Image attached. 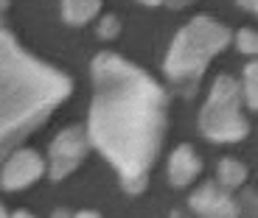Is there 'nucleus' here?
<instances>
[{"label": "nucleus", "mask_w": 258, "mask_h": 218, "mask_svg": "<svg viewBox=\"0 0 258 218\" xmlns=\"http://www.w3.org/2000/svg\"><path fill=\"white\" fill-rule=\"evenodd\" d=\"M93 90L87 140L112 162L123 190L138 196L163 146L168 95L146 70L118 53L93 59Z\"/></svg>", "instance_id": "f257e3e1"}, {"label": "nucleus", "mask_w": 258, "mask_h": 218, "mask_svg": "<svg viewBox=\"0 0 258 218\" xmlns=\"http://www.w3.org/2000/svg\"><path fill=\"white\" fill-rule=\"evenodd\" d=\"M73 81L0 26V160L71 95Z\"/></svg>", "instance_id": "f03ea898"}, {"label": "nucleus", "mask_w": 258, "mask_h": 218, "mask_svg": "<svg viewBox=\"0 0 258 218\" xmlns=\"http://www.w3.org/2000/svg\"><path fill=\"white\" fill-rule=\"evenodd\" d=\"M230 39L233 37L227 31V26L216 23L213 17H208V14L194 17L191 23H185L177 31L174 42L166 53L163 70H166L168 81L185 95L197 92V84L205 76L211 59L219 56L230 45Z\"/></svg>", "instance_id": "7ed1b4c3"}, {"label": "nucleus", "mask_w": 258, "mask_h": 218, "mask_svg": "<svg viewBox=\"0 0 258 218\" xmlns=\"http://www.w3.org/2000/svg\"><path fill=\"white\" fill-rule=\"evenodd\" d=\"M241 87L236 78L219 76L211 87L205 106L200 112V132L213 143H236L244 140L250 132L244 112H241Z\"/></svg>", "instance_id": "20e7f679"}, {"label": "nucleus", "mask_w": 258, "mask_h": 218, "mask_svg": "<svg viewBox=\"0 0 258 218\" xmlns=\"http://www.w3.org/2000/svg\"><path fill=\"white\" fill-rule=\"evenodd\" d=\"M87 132L82 126H68L64 132H59L51 140V148H48V173L51 179H64L68 173H73L87 157Z\"/></svg>", "instance_id": "39448f33"}, {"label": "nucleus", "mask_w": 258, "mask_h": 218, "mask_svg": "<svg viewBox=\"0 0 258 218\" xmlns=\"http://www.w3.org/2000/svg\"><path fill=\"white\" fill-rule=\"evenodd\" d=\"M45 173V162L37 151L31 148H17L14 154L6 157L3 171H0V185L6 190H23V187L34 185Z\"/></svg>", "instance_id": "423d86ee"}, {"label": "nucleus", "mask_w": 258, "mask_h": 218, "mask_svg": "<svg viewBox=\"0 0 258 218\" xmlns=\"http://www.w3.org/2000/svg\"><path fill=\"white\" fill-rule=\"evenodd\" d=\"M188 204L200 218H239L241 215L239 201L230 196V190H225L216 182H208L200 190H194Z\"/></svg>", "instance_id": "0eeeda50"}, {"label": "nucleus", "mask_w": 258, "mask_h": 218, "mask_svg": "<svg viewBox=\"0 0 258 218\" xmlns=\"http://www.w3.org/2000/svg\"><path fill=\"white\" fill-rule=\"evenodd\" d=\"M202 171V160L191 146H177L168 160V182L174 187H188Z\"/></svg>", "instance_id": "6e6552de"}, {"label": "nucleus", "mask_w": 258, "mask_h": 218, "mask_svg": "<svg viewBox=\"0 0 258 218\" xmlns=\"http://www.w3.org/2000/svg\"><path fill=\"white\" fill-rule=\"evenodd\" d=\"M101 12V0H62V17L71 26H84Z\"/></svg>", "instance_id": "1a4fd4ad"}, {"label": "nucleus", "mask_w": 258, "mask_h": 218, "mask_svg": "<svg viewBox=\"0 0 258 218\" xmlns=\"http://www.w3.org/2000/svg\"><path fill=\"white\" fill-rule=\"evenodd\" d=\"M216 173H219V185L225 190H233V187L244 185V179H247V168L239 160H230V157L219 162V171Z\"/></svg>", "instance_id": "9d476101"}, {"label": "nucleus", "mask_w": 258, "mask_h": 218, "mask_svg": "<svg viewBox=\"0 0 258 218\" xmlns=\"http://www.w3.org/2000/svg\"><path fill=\"white\" fill-rule=\"evenodd\" d=\"M239 87H241V101L250 109H258V59L255 62H247Z\"/></svg>", "instance_id": "9b49d317"}, {"label": "nucleus", "mask_w": 258, "mask_h": 218, "mask_svg": "<svg viewBox=\"0 0 258 218\" xmlns=\"http://www.w3.org/2000/svg\"><path fill=\"white\" fill-rule=\"evenodd\" d=\"M236 48H239L241 53H247V56H258V31L241 28V31L236 34Z\"/></svg>", "instance_id": "f8f14e48"}, {"label": "nucleus", "mask_w": 258, "mask_h": 218, "mask_svg": "<svg viewBox=\"0 0 258 218\" xmlns=\"http://www.w3.org/2000/svg\"><path fill=\"white\" fill-rule=\"evenodd\" d=\"M118 28H121V23H118L115 14H107V17L101 20V26H98V34H101L104 39H112L118 34Z\"/></svg>", "instance_id": "ddd939ff"}, {"label": "nucleus", "mask_w": 258, "mask_h": 218, "mask_svg": "<svg viewBox=\"0 0 258 218\" xmlns=\"http://www.w3.org/2000/svg\"><path fill=\"white\" fill-rule=\"evenodd\" d=\"M239 6H244V9H250V12L258 14V0H239Z\"/></svg>", "instance_id": "4468645a"}, {"label": "nucleus", "mask_w": 258, "mask_h": 218, "mask_svg": "<svg viewBox=\"0 0 258 218\" xmlns=\"http://www.w3.org/2000/svg\"><path fill=\"white\" fill-rule=\"evenodd\" d=\"M73 218H101L98 212H93V210H82V212H76Z\"/></svg>", "instance_id": "2eb2a0df"}, {"label": "nucleus", "mask_w": 258, "mask_h": 218, "mask_svg": "<svg viewBox=\"0 0 258 218\" xmlns=\"http://www.w3.org/2000/svg\"><path fill=\"white\" fill-rule=\"evenodd\" d=\"M9 218H34L31 212H26V210H17V212H12Z\"/></svg>", "instance_id": "dca6fc26"}, {"label": "nucleus", "mask_w": 258, "mask_h": 218, "mask_svg": "<svg viewBox=\"0 0 258 218\" xmlns=\"http://www.w3.org/2000/svg\"><path fill=\"white\" fill-rule=\"evenodd\" d=\"M168 6H174V9H180V6H185V3H191V0H166Z\"/></svg>", "instance_id": "f3484780"}, {"label": "nucleus", "mask_w": 258, "mask_h": 218, "mask_svg": "<svg viewBox=\"0 0 258 218\" xmlns=\"http://www.w3.org/2000/svg\"><path fill=\"white\" fill-rule=\"evenodd\" d=\"M51 218H73V215H71V212H64V210H56Z\"/></svg>", "instance_id": "a211bd4d"}, {"label": "nucleus", "mask_w": 258, "mask_h": 218, "mask_svg": "<svg viewBox=\"0 0 258 218\" xmlns=\"http://www.w3.org/2000/svg\"><path fill=\"white\" fill-rule=\"evenodd\" d=\"M141 3H146V6H160V3H166V0H141Z\"/></svg>", "instance_id": "6ab92c4d"}, {"label": "nucleus", "mask_w": 258, "mask_h": 218, "mask_svg": "<svg viewBox=\"0 0 258 218\" xmlns=\"http://www.w3.org/2000/svg\"><path fill=\"white\" fill-rule=\"evenodd\" d=\"M9 9V0H0V20H3V12Z\"/></svg>", "instance_id": "aec40b11"}, {"label": "nucleus", "mask_w": 258, "mask_h": 218, "mask_svg": "<svg viewBox=\"0 0 258 218\" xmlns=\"http://www.w3.org/2000/svg\"><path fill=\"white\" fill-rule=\"evenodd\" d=\"M0 218H9V212L3 210V204H0Z\"/></svg>", "instance_id": "412c9836"}, {"label": "nucleus", "mask_w": 258, "mask_h": 218, "mask_svg": "<svg viewBox=\"0 0 258 218\" xmlns=\"http://www.w3.org/2000/svg\"><path fill=\"white\" fill-rule=\"evenodd\" d=\"M171 218H182V215H180V212H174V215H171Z\"/></svg>", "instance_id": "4be33fe9"}]
</instances>
